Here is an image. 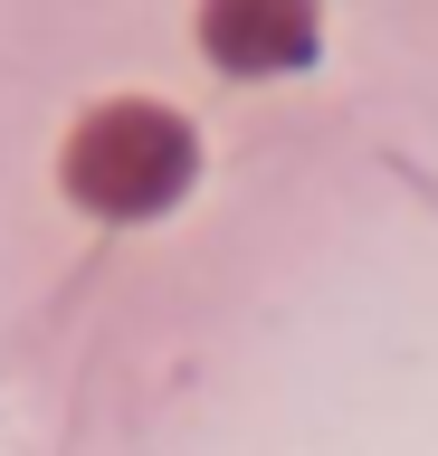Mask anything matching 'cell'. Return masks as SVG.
<instances>
[{"label":"cell","mask_w":438,"mask_h":456,"mask_svg":"<svg viewBox=\"0 0 438 456\" xmlns=\"http://www.w3.org/2000/svg\"><path fill=\"white\" fill-rule=\"evenodd\" d=\"M191 181V124L162 105H95L77 134H67V191L105 209V219H144Z\"/></svg>","instance_id":"obj_1"},{"label":"cell","mask_w":438,"mask_h":456,"mask_svg":"<svg viewBox=\"0 0 438 456\" xmlns=\"http://www.w3.org/2000/svg\"><path fill=\"white\" fill-rule=\"evenodd\" d=\"M201 38L238 67H295V57L315 48V20L305 10H267V0H238V10H210Z\"/></svg>","instance_id":"obj_2"}]
</instances>
